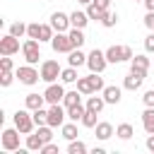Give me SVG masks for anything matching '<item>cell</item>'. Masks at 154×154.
Returning a JSON list of instances; mask_svg holds the SVG:
<instances>
[{
  "instance_id": "cell-36",
  "label": "cell",
  "mask_w": 154,
  "mask_h": 154,
  "mask_svg": "<svg viewBox=\"0 0 154 154\" xmlns=\"http://www.w3.org/2000/svg\"><path fill=\"white\" fill-rule=\"evenodd\" d=\"M79 123H82L84 128H96V123H99V120H96V111H89V108H87V113H84V118H82Z\"/></svg>"
},
{
  "instance_id": "cell-48",
  "label": "cell",
  "mask_w": 154,
  "mask_h": 154,
  "mask_svg": "<svg viewBox=\"0 0 154 154\" xmlns=\"http://www.w3.org/2000/svg\"><path fill=\"white\" fill-rule=\"evenodd\" d=\"M135 2H144V0H135Z\"/></svg>"
},
{
  "instance_id": "cell-30",
  "label": "cell",
  "mask_w": 154,
  "mask_h": 154,
  "mask_svg": "<svg viewBox=\"0 0 154 154\" xmlns=\"http://www.w3.org/2000/svg\"><path fill=\"white\" fill-rule=\"evenodd\" d=\"M31 116H34V123H36V128H38V125H48V111H43V108H36V111H31Z\"/></svg>"
},
{
  "instance_id": "cell-37",
  "label": "cell",
  "mask_w": 154,
  "mask_h": 154,
  "mask_svg": "<svg viewBox=\"0 0 154 154\" xmlns=\"http://www.w3.org/2000/svg\"><path fill=\"white\" fill-rule=\"evenodd\" d=\"M26 36L38 41V38H41V24H38V22H31V24L26 26Z\"/></svg>"
},
{
  "instance_id": "cell-33",
  "label": "cell",
  "mask_w": 154,
  "mask_h": 154,
  "mask_svg": "<svg viewBox=\"0 0 154 154\" xmlns=\"http://www.w3.org/2000/svg\"><path fill=\"white\" fill-rule=\"evenodd\" d=\"M101 24H103L106 29L116 26V24H118V14H116V12H111V10H106V12H103V19H101Z\"/></svg>"
},
{
  "instance_id": "cell-31",
  "label": "cell",
  "mask_w": 154,
  "mask_h": 154,
  "mask_svg": "<svg viewBox=\"0 0 154 154\" xmlns=\"http://www.w3.org/2000/svg\"><path fill=\"white\" fill-rule=\"evenodd\" d=\"M67 154H87V144L79 142V140H72L67 144Z\"/></svg>"
},
{
  "instance_id": "cell-42",
  "label": "cell",
  "mask_w": 154,
  "mask_h": 154,
  "mask_svg": "<svg viewBox=\"0 0 154 154\" xmlns=\"http://www.w3.org/2000/svg\"><path fill=\"white\" fill-rule=\"evenodd\" d=\"M144 51H147V53H154V31L144 38Z\"/></svg>"
},
{
  "instance_id": "cell-27",
  "label": "cell",
  "mask_w": 154,
  "mask_h": 154,
  "mask_svg": "<svg viewBox=\"0 0 154 154\" xmlns=\"http://www.w3.org/2000/svg\"><path fill=\"white\" fill-rule=\"evenodd\" d=\"M63 137H65L67 142L77 140V125H75V120H70V123H63Z\"/></svg>"
},
{
  "instance_id": "cell-46",
  "label": "cell",
  "mask_w": 154,
  "mask_h": 154,
  "mask_svg": "<svg viewBox=\"0 0 154 154\" xmlns=\"http://www.w3.org/2000/svg\"><path fill=\"white\" fill-rule=\"evenodd\" d=\"M144 7H147V12H154V0H144Z\"/></svg>"
},
{
  "instance_id": "cell-7",
  "label": "cell",
  "mask_w": 154,
  "mask_h": 154,
  "mask_svg": "<svg viewBox=\"0 0 154 154\" xmlns=\"http://www.w3.org/2000/svg\"><path fill=\"white\" fill-rule=\"evenodd\" d=\"M51 46H53L55 53H70V51H75L72 38H70L67 31H55V36L51 38Z\"/></svg>"
},
{
  "instance_id": "cell-1",
  "label": "cell",
  "mask_w": 154,
  "mask_h": 154,
  "mask_svg": "<svg viewBox=\"0 0 154 154\" xmlns=\"http://www.w3.org/2000/svg\"><path fill=\"white\" fill-rule=\"evenodd\" d=\"M106 58H108V63H125V60H132L135 58V53H132V48L130 46H108L106 48Z\"/></svg>"
},
{
  "instance_id": "cell-9",
  "label": "cell",
  "mask_w": 154,
  "mask_h": 154,
  "mask_svg": "<svg viewBox=\"0 0 154 154\" xmlns=\"http://www.w3.org/2000/svg\"><path fill=\"white\" fill-rule=\"evenodd\" d=\"M60 72H63V67L58 65V60H43L41 63V79L43 82H55L58 77H60Z\"/></svg>"
},
{
  "instance_id": "cell-40",
  "label": "cell",
  "mask_w": 154,
  "mask_h": 154,
  "mask_svg": "<svg viewBox=\"0 0 154 154\" xmlns=\"http://www.w3.org/2000/svg\"><path fill=\"white\" fill-rule=\"evenodd\" d=\"M41 154H58V144H53V142H46V144L41 147Z\"/></svg>"
},
{
  "instance_id": "cell-3",
  "label": "cell",
  "mask_w": 154,
  "mask_h": 154,
  "mask_svg": "<svg viewBox=\"0 0 154 154\" xmlns=\"http://www.w3.org/2000/svg\"><path fill=\"white\" fill-rule=\"evenodd\" d=\"M14 128H17L22 135H29V132L36 128V123H34V116L29 113V108H19V111L14 113Z\"/></svg>"
},
{
  "instance_id": "cell-17",
  "label": "cell",
  "mask_w": 154,
  "mask_h": 154,
  "mask_svg": "<svg viewBox=\"0 0 154 154\" xmlns=\"http://www.w3.org/2000/svg\"><path fill=\"white\" fill-rule=\"evenodd\" d=\"M142 128H144L147 135H154V108L152 106H147L144 113H142Z\"/></svg>"
},
{
  "instance_id": "cell-20",
  "label": "cell",
  "mask_w": 154,
  "mask_h": 154,
  "mask_svg": "<svg viewBox=\"0 0 154 154\" xmlns=\"http://www.w3.org/2000/svg\"><path fill=\"white\" fill-rule=\"evenodd\" d=\"M67 63L72 65V67H79V65H87V55L79 51V48H75V51H70L67 53Z\"/></svg>"
},
{
  "instance_id": "cell-18",
  "label": "cell",
  "mask_w": 154,
  "mask_h": 154,
  "mask_svg": "<svg viewBox=\"0 0 154 154\" xmlns=\"http://www.w3.org/2000/svg\"><path fill=\"white\" fill-rule=\"evenodd\" d=\"M87 22H89V14H87V10H84V12L75 10V12L70 14V24H72V26H77V29H84V26H87Z\"/></svg>"
},
{
  "instance_id": "cell-39",
  "label": "cell",
  "mask_w": 154,
  "mask_h": 154,
  "mask_svg": "<svg viewBox=\"0 0 154 154\" xmlns=\"http://www.w3.org/2000/svg\"><path fill=\"white\" fill-rule=\"evenodd\" d=\"M0 70H2V72L14 70V65H12V58H10V55H2V58H0Z\"/></svg>"
},
{
  "instance_id": "cell-32",
  "label": "cell",
  "mask_w": 154,
  "mask_h": 154,
  "mask_svg": "<svg viewBox=\"0 0 154 154\" xmlns=\"http://www.w3.org/2000/svg\"><path fill=\"white\" fill-rule=\"evenodd\" d=\"M87 14H89V19H96V22H101V19H103V10H101V7H96L94 2H89V5H87Z\"/></svg>"
},
{
  "instance_id": "cell-35",
  "label": "cell",
  "mask_w": 154,
  "mask_h": 154,
  "mask_svg": "<svg viewBox=\"0 0 154 154\" xmlns=\"http://www.w3.org/2000/svg\"><path fill=\"white\" fill-rule=\"evenodd\" d=\"M77 89L84 94V96H89V94H94V89H91V82H89V77H79L77 79Z\"/></svg>"
},
{
  "instance_id": "cell-41",
  "label": "cell",
  "mask_w": 154,
  "mask_h": 154,
  "mask_svg": "<svg viewBox=\"0 0 154 154\" xmlns=\"http://www.w3.org/2000/svg\"><path fill=\"white\" fill-rule=\"evenodd\" d=\"M142 101H144V106H152V108H154V89H149V91H144V96H142Z\"/></svg>"
},
{
  "instance_id": "cell-13",
  "label": "cell",
  "mask_w": 154,
  "mask_h": 154,
  "mask_svg": "<svg viewBox=\"0 0 154 154\" xmlns=\"http://www.w3.org/2000/svg\"><path fill=\"white\" fill-rule=\"evenodd\" d=\"M144 77H147V75H142V72H135V70H130V75H128V77L123 79V87H125L128 91H137V89L142 87Z\"/></svg>"
},
{
  "instance_id": "cell-22",
  "label": "cell",
  "mask_w": 154,
  "mask_h": 154,
  "mask_svg": "<svg viewBox=\"0 0 154 154\" xmlns=\"http://www.w3.org/2000/svg\"><path fill=\"white\" fill-rule=\"evenodd\" d=\"M103 106H106V99H103V94H101V96H96V94H94V96H89V99H87V108H89V111H96V113H101V111H103Z\"/></svg>"
},
{
  "instance_id": "cell-44",
  "label": "cell",
  "mask_w": 154,
  "mask_h": 154,
  "mask_svg": "<svg viewBox=\"0 0 154 154\" xmlns=\"http://www.w3.org/2000/svg\"><path fill=\"white\" fill-rule=\"evenodd\" d=\"M91 2H94L96 7H101L103 12H106V10H108V5H111V0H91Z\"/></svg>"
},
{
  "instance_id": "cell-4",
  "label": "cell",
  "mask_w": 154,
  "mask_h": 154,
  "mask_svg": "<svg viewBox=\"0 0 154 154\" xmlns=\"http://www.w3.org/2000/svg\"><path fill=\"white\" fill-rule=\"evenodd\" d=\"M106 65H108V58H106V51H99V48H94L89 55H87V67L91 70V72H103L106 70Z\"/></svg>"
},
{
  "instance_id": "cell-21",
  "label": "cell",
  "mask_w": 154,
  "mask_h": 154,
  "mask_svg": "<svg viewBox=\"0 0 154 154\" xmlns=\"http://www.w3.org/2000/svg\"><path fill=\"white\" fill-rule=\"evenodd\" d=\"M79 79V75H77V67H63V72H60V82L63 84H72V82H77Z\"/></svg>"
},
{
  "instance_id": "cell-28",
  "label": "cell",
  "mask_w": 154,
  "mask_h": 154,
  "mask_svg": "<svg viewBox=\"0 0 154 154\" xmlns=\"http://www.w3.org/2000/svg\"><path fill=\"white\" fill-rule=\"evenodd\" d=\"M116 135H118L120 140H130V137L135 135V128H132L130 123H120V125L116 128Z\"/></svg>"
},
{
  "instance_id": "cell-19",
  "label": "cell",
  "mask_w": 154,
  "mask_h": 154,
  "mask_svg": "<svg viewBox=\"0 0 154 154\" xmlns=\"http://www.w3.org/2000/svg\"><path fill=\"white\" fill-rule=\"evenodd\" d=\"M82 91L79 89H75V91H65V96H63V106L65 108H70V106H77V103H82Z\"/></svg>"
},
{
  "instance_id": "cell-43",
  "label": "cell",
  "mask_w": 154,
  "mask_h": 154,
  "mask_svg": "<svg viewBox=\"0 0 154 154\" xmlns=\"http://www.w3.org/2000/svg\"><path fill=\"white\" fill-rule=\"evenodd\" d=\"M144 26L154 31V12H147V17H144Z\"/></svg>"
},
{
  "instance_id": "cell-15",
  "label": "cell",
  "mask_w": 154,
  "mask_h": 154,
  "mask_svg": "<svg viewBox=\"0 0 154 154\" xmlns=\"http://www.w3.org/2000/svg\"><path fill=\"white\" fill-rule=\"evenodd\" d=\"M101 94H103L106 103H113V106H116V103L120 101V94H123V91H120V87H116V84H108V87H103V91H101Z\"/></svg>"
},
{
  "instance_id": "cell-47",
  "label": "cell",
  "mask_w": 154,
  "mask_h": 154,
  "mask_svg": "<svg viewBox=\"0 0 154 154\" xmlns=\"http://www.w3.org/2000/svg\"><path fill=\"white\" fill-rule=\"evenodd\" d=\"M77 2H79V5H89L91 0H77Z\"/></svg>"
},
{
  "instance_id": "cell-45",
  "label": "cell",
  "mask_w": 154,
  "mask_h": 154,
  "mask_svg": "<svg viewBox=\"0 0 154 154\" xmlns=\"http://www.w3.org/2000/svg\"><path fill=\"white\" fill-rule=\"evenodd\" d=\"M147 149H149V152H154V135H149V137H147Z\"/></svg>"
},
{
  "instance_id": "cell-24",
  "label": "cell",
  "mask_w": 154,
  "mask_h": 154,
  "mask_svg": "<svg viewBox=\"0 0 154 154\" xmlns=\"http://www.w3.org/2000/svg\"><path fill=\"white\" fill-rule=\"evenodd\" d=\"M67 34H70V38H72V46H75V48H82V46H84L87 36L82 34V29H77V26H70V31H67Z\"/></svg>"
},
{
  "instance_id": "cell-10",
  "label": "cell",
  "mask_w": 154,
  "mask_h": 154,
  "mask_svg": "<svg viewBox=\"0 0 154 154\" xmlns=\"http://www.w3.org/2000/svg\"><path fill=\"white\" fill-rule=\"evenodd\" d=\"M43 96H46V103H48V106H51V103H63L65 89H63V84H58V82H51V84L46 87Z\"/></svg>"
},
{
  "instance_id": "cell-16",
  "label": "cell",
  "mask_w": 154,
  "mask_h": 154,
  "mask_svg": "<svg viewBox=\"0 0 154 154\" xmlns=\"http://www.w3.org/2000/svg\"><path fill=\"white\" fill-rule=\"evenodd\" d=\"M43 103H46V96H43V94H26V96H24V106H26L29 111L43 108Z\"/></svg>"
},
{
  "instance_id": "cell-8",
  "label": "cell",
  "mask_w": 154,
  "mask_h": 154,
  "mask_svg": "<svg viewBox=\"0 0 154 154\" xmlns=\"http://www.w3.org/2000/svg\"><path fill=\"white\" fill-rule=\"evenodd\" d=\"M65 118H67V108L63 103H51L48 106V125L51 128H63Z\"/></svg>"
},
{
  "instance_id": "cell-14",
  "label": "cell",
  "mask_w": 154,
  "mask_h": 154,
  "mask_svg": "<svg viewBox=\"0 0 154 154\" xmlns=\"http://www.w3.org/2000/svg\"><path fill=\"white\" fill-rule=\"evenodd\" d=\"M130 70L147 75V72H149V58H147V55H135V58L130 60Z\"/></svg>"
},
{
  "instance_id": "cell-23",
  "label": "cell",
  "mask_w": 154,
  "mask_h": 154,
  "mask_svg": "<svg viewBox=\"0 0 154 154\" xmlns=\"http://www.w3.org/2000/svg\"><path fill=\"white\" fill-rule=\"evenodd\" d=\"M94 130H96V140H101V142L113 135V125H111V123H96Z\"/></svg>"
},
{
  "instance_id": "cell-11",
  "label": "cell",
  "mask_w": 154,
  "mask_h": 154,
  "mask_svg": "<svg viewBox=\"0 0 154 154\" xmlns=\"http://www.w3.org/2000/svg\"><path fill=\"white\" fill-rule=\"evenodd\" d=\"M0 53H2V55H14V53H19V38L12 36V34H5V36L0 38Z\"/></svg>"
},
{
  "instance_id": "cell-6",
  "label": "cell",
  "mask_w": 154,
  "mask_h": 154,
  "mask_svg": "<svg viewBox=\"0 0 154 154\" xmlns=\"http://www.w3.org/2000/svg\"><path fill=\"white\" fill-rule=\"evenodd\" d=\"M19 130L17 128H7V130H2V135H0V144H2V149L5 152H17L19 149Z\"/></svg>"
},
{
  "instance_id": "cell-38",
  "label": "cell",
  "mask_w": 154,
  "mask_h": 154,
  "mask_svg": "<svg viewBox=\"0 0 154 154\" xmlns=\"http://www.w3.org/2000/svg\"><path fill=\"white\" fill-rule=\"evenodd\" d=\"M14 77H17V75H14L12 70H7V72H2V75H0V87H10Z\"/></svg>"
},
{
  "instance_id": "cell-12",
  "label": "cell",
  "mask_w": 154,
  "mask_h": 154,
  "mask_svg": "<svg viewBox=\"0 0 154 154\" xmlns=\"http://www.w3.org/2000/svg\"><path fill=\"white\" fill-rule=\"evenodd\" d=\"M51 26L55 29V31H70V14H65V12H53L51 14Z\"/></svg>"
},
{
  "instance_id": "cell-34",
  "label": "cell",
  "mask_w": 154,
  "mask_h": 154,
  "mask_svg": "<svg viewBox=\"0 0 154 154\" xmlns=\"http://www.w3.org/2000/svg\"><path fill=\"white\" fill-rule=\"evenodd\" d=\"M26 26H29V24H24V22H14V24H10V34L17 36V38H22V36L26 34Z\"/></svg>"
},
{
  "instance_id": "cell-29",
  "label": "cell",
  "mask_w": 154,
  "mask_h": 154,
  "mask_svg": "<svg viewBox=\"0 0 154 154\" xmlns=\"http://www.w3.org/2000/svg\"><path fill=\"white\" fill-rule=\"evenodd\" d=\"M89 82H91V89H94V94H99V91H103V77H99V72H91L89 75Z\"/></svg>"
},
{
  "instance_id": "cell-5",
  "label": "cell",
  "mask_w": 154,
  "mask_h": 154,
  "mask_svg": "<svg viewBox=\"0 0 154 154\" xmlns=\"http://www.w3.org/2000/svg\"><path fill=\"white\" fill-rule=\"evenodd\" d=\"M38 43H41V41L29 38V36H26V41L22 43V53H24V60H26L29 65H36L38 58H41V48H38Z\"/></svg>"
},
{
  "instance_id": "cell-26",
  "label": "cell",
  "mask_w": 154,
  "mask_h": 154,
  "mask_svg": "<svg viewBox=\"0 0 154 154\" xmlns=\"http://www.w3.org/2000/svg\"><path fill=\"white\" fill-rule=\"evenodd\" d=\"M84 113H87V106H82V103H77V106H70V108H67V118H70V120H75V123H77V120H82V118H84Z\"/></svg>"
},
{
  "instance_id": "cell-25",
  "label": "cell",
  "mask_w": 154,
  "mask_h": 154,
  "mask_svg": "<svg viewBox=\"0 0 154 154\" xmlns=\"http://www.w3.org/2000/svg\"><path fill=\"white\" fill-rule=\"evenodd\" d=\"M26 147H29V152H41V147H43V140H41V135L38 132H29L26 135Z\"/></svg>"
},
{
  "instance_id": "cell-2",
  "label": "cell",
  "mask_w": 154,
  "mask_h": 154,
  "mask_svg": "<svg viewBox=\"0 0 154 154\" xmlns=\"http://www.w3.org/2000/svg\"><path fill=\"white\" fill-rule=\"evenodd\" d=\"M14 75H17V79L22 82V84H26V87H34L38 79H41V70H36L34 65H22V67H17L14 70Z\"/></svg>"
}]
</instances>
